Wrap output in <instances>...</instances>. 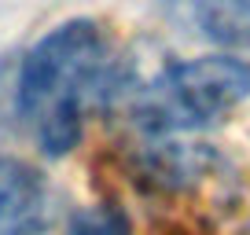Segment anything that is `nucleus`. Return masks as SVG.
<instances>
[{
  "mask_svg": "<svg viewBox=\"0 0 250 235\" xmlns=\"http://www.w3.org/2000/svg\"><path fill=\"white\" fill-rule=\"evenodd\" d=\"M133 81L118 44L96 19L52 26L19 63L15 110L48 158L70 155L92 110L118 103Z\"/></svg>",
  "mask_w": 250,
  "mask_h": 235,
  "instance_id": "f257e3e1",
  "label": "nucleus"
},
{
  "mask_svg": "<svg viewBox=\"0 0 250 235\" xmlns=\"http://www.w3.org/2000/svg\"><path fill=\"white\" fill-rule=\"evenodd\" d=\"M250 99V63L213 52L169 63L147 81H129L118 103L144 136H180L221 125Z\"/></svg>",
  "mask_w": 250,
  "mask_h": 235,
  "instance_id": "f03ea898",
  "label": "nucleus"
},
{
  "mask_svg": "<svg viewBox=\"0 0 250 235\" xmlns=\"http://www.w3.org/2000/svg\"><path fill=\"white\" fill-rule=\"evenodd\" d=\"M125 173L133 188L158 210H195L228 206L239 195V169L213 143H188L177 136H147L133 147Z\"/></svg>",
  "mask_w": 250,
  "mask_h": 235,
  "instance_id": "7ed1b4c3",
  "label": "nucleus"
},
{
  "mask_svg": "<svg viewBox=\"0 0 250 235\" xmlns=\"http://www.w3.org/2000/svg\"><path fill=\"white\" fill-rule=\"evenodd\" d=\"M52 224V188L33 162L0 155V235H44Z\"/></svg>",
  "mask_w": 250,
  "mask_h": 235,
  "instance_id": "20e7f679",
  "label": "nucleus"
},
{
  "mask_svg": "<svg viewBox=\"0 0 250 235\" xmlns=\"http://www.w3.org/2000/svg\"><path fill=\"white\" fill-rule=\"evenodd\" d=\"M199 37L232 55H250V0H158Z\"/></svg>",
  "mask_w": 250,
  "mask_h": 235,
  "instance_id": "39448f33",
  "label": "nucleus"
},
{
  "mask_svg": "<svg viewBox=\"0 0 250 235\" xmlns=\"http://www.w3.org/2000/svg\"><path fill=\"white\" fill-rule=\"evenodd\" d=\"M66 235H133V220L118 202H92L66 217Z\"/></svg>",
  "mask_w": 250,
  "mask_h": 235,
  "instance_id": "423d86ee",
  "label": "nucleus"
},
{
  "mask_svg": "<svg viewBox=\"0 0 250 235\" xmlns=\"http://www.w3.org/2000/svg\"><path fill=\"white\" fill-rule=\"evenodd\" d=\"M144 235H217L206 213L195 210H158Z\"/></svg>",
  "mask_w": 250,
  "mask_h": 235,
  "instance_id": "0eeeda50",
  "label": "nucleus"
},
{
  "mask_svg": "<svg viewBox=\"0 0 250 235\" xmlns=\"http://www.w3.org/2000/svg\"><path fill=\"white\" fill-rule=\"evenodd\" d=\"M247 235H250V232H247Z\"/></svg>",
  "mask_w": 250,
  "mask_h": 235,
  "instance_id": "6e6552de",
  "label": "nucleus"
}]
</instances>
